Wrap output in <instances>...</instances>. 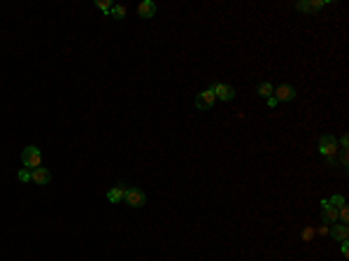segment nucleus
<instances>
[{"mask_svg":"<svg viewBox=\"0 0 349 261\" xmlns=\"http://www.w3.org/2000/svg\"><path fill=\"white\" fill-rule=\"evenodd\" d=\"M338 152H340V145H338V140H335V135H331V133H324L321 138H319V154L326 159L328 166H335V159H338Z\"/></svg>","mask_w":349,"mask_h":261,"instance_id":"nucleus-1","label":"nucleus"},{"mask_svg":"<svg viewBox=\"0 0 349 261\" xmlns=\"http://www.w3.org/2000/svg\"><path fill=\"white\" fill-rule=\"evenodd\" d=\"M21 163L26 166L28 170H35L42 166V152H40L35 145H28L26 149L21 152Z\"/></svg>","mask_w":349,"mask_h":261,"instance_id":"nucleus-2","label":"nucleus"},{"mask_svg":"<svg viewBox=\"0 0 349 261\" xmlns=\"http://www.w3.org/2000/svg\"><path fill=\"white\" fill-rule=\"evenodd\" d=\"M123 203L130 207H142V205H147V194L142 189H137V187H128L126 196H123Z\"/></svg>","mask_w":349,"mask_h":261,"instance_id":"nucleus-3","label":"nucleus"},{"mask_svg":"<svg viewBox=\"0 0 349 261\" xmlns=\"http://www.w3.org/2000/svg\"><path fill=\"white\" fill-rule=\"evenodd\" d=\"M298 96L296 91V86H291V84H280L277 89L273 91V98L277 100V103H291V100Z\"/></svg>","mask_w":349,"mask_h":261,"instance_id":"nucleus-4","label":"nucleus"},{"mask_svg":"<svg viewBox=\"0 0 349 261\" xmlns=\"http://www.w3.org/2000/svg\"><path fill=\"white\" fill-rule=\"evenodd\" d=\"M217 103V96H214L212 89H205V91H200L196 96V108L200 112H205V110H212V105Z\"/></svg>","mask_w":349,"mask_h":261,"instance_id":"nucleus-5","label":"nucleus"},{"mask_svg":"<svg viewBox=\"0 0 349 261\" xmlns=\"http://www.w3.org/2000/svg\"><path fill=\"white\" fill-rule=\"evenodd\" d=\"M210 89H212L214 96H217L219 100H224V103H228V100L235 98V89H233L231 84H224V82H214Z\"/></svg>","mask_w":349,"mask_h":261,"instance_id":"nucleus-6","label":"nucleus"},{"mask_svg":"<svg viewBox=\"0 0 349 261\" xmlns=\"http://www.w3.org/2000/svg\"><path fill=\"white\" fill-rule=\"evenodd\" d=\"M328 236H331L333 240H338V243H342V240L349 238V226H347V224H331Z\"/></svg>","mask_w":349,"mask_h":261,"instance_id":"nucleus-7","label":"nucleus"},{"mask_svg":"<svg viewBox=\"0 0 349 261\" xmlns=\"http://www.w3.org/2000/svg\"><path fill=\"white\" fill-rule=\"evenodd\" d=\"M321 222L324 224H338V210L328 205V200H321Z\"/></svg>","mask_w":349,"mask_h":261,"instance_id":"nucleus-8","label":"nucleus"},{"mask_svg":"<svg viewBox=\"0 0 349 261\" xmlns=\"http://www.w3.org/2000/svg\"><path fill=\"white\" fill-rule=\"evenodd\" d=\"M31 182H35V185H49L52 182V173L40 166V168L31 170Z\"/></svg>","mask_w":349,"mask_h":261,"instance_id":"nucleus-9","label":"nucleus"},{"mask_svg":"<svg viewBox=\"0 0 349 261\" xmlns=\"http://www.w3.org/2000/svg\"><path fill=\"white\" fill-rule=\"evenodd\" d=\"M324 5H326L324 0H310V2H296V9L298 12H307V14H317Z\"/></svg>","mask_w":349,"mask_h":261,"instance_id":"nucleus-10","label":"nucleus"},{"mask_svg":"<svg viewBox=\"0 0 349 261\" xmlns=\"http://www.w3.org/2000/svg\"><path fill=\"white\" fill-rule=\"evenodd\" d=\"M126 189H128L126 185H116V187H112V189L107 192V200H110V203H123Z\"/></svg>","mask_w":349,"mask_h":261,"instance_id":"nucleus-11","label":"nucleus"},{"mask_svg":"<svg viewBox=\"0 0 349 261\" xmlns=\"http://www.w3.org/2000/svg\"><path fill=\"white\" fill-rule=\"evenodd\" d=\"M137 14H140V19H152V16L156 14V2H152V0H144V2H140Z\"/></svg>","mask_w":349,"mask_h":261,"instance_id":"nucleus-12","label":"nucleus"},{"mask_svg":"<svg viewBox=\"0 0 349 261\" xmlns=\"http://www.w3.org/2000/svg\"><path fill=\"white\" fill-rule=\"evenodd\" d=\"M273 91H275V86L270 84V82H261V84L256 86V93L261 96V98H270V96H273Z\"/></svg>","mask_w":349,"mask_h":261,"instance_id":"nucleus-13","label":"nucleus"},{"mask_svg":"<svg viewBox=\"0 0 349 261\" xmlns=\"http://www.w3.org/2000/svg\"><path fill=\"white\" fill-rule=\"evenodd\" d=\"M328 205L338 210V207L347 205V200H345V196H340V194H335V196H331V198H328Z\"/></svg>","mask_w":349,"mask_h":261,"instance_id":"nucleus-14","label":"nucleus"},{"mask_svg":"<svg viewBox=\"0 0 349 261\" xmlns=\"http://www.w3.org/2000/svg\"><path fill=\"white\" fill-rule=\"evenodd\" d=\"M110 16H112V19H123V16H126V7H123V5H112Z\"/></svg>","mask_w":349,"mask_h":261,"instance_id":"nucleus-15","label":"nucleus"},{"mask_svg":"<svg viewBox=\"0 0 349 261\" xmlns=\"http://www.w3.org/2000/svg\"><path fill=\"white\" fill-rule=\"evenodd\" d=\"M338 222H342V224L349 222V207H347V205L338 207Z\"/></svg>","mask_w":349,"mask_h":261,"instance_id":"nucleus-16","label":"nucleus"},{"mask_svg":"<svg viewBox=\"0 0 349 261\" xmlns=\"http://www.w3.org/2000/svg\"><path fill=\"white\" fill-rule=\"evenodd\" d=\"M96 5H98V7L103 9L105 14H110V12H112V2H110V0H96Z\"/></svg>","mask_w":349,"mask_h":261,"instance_id":"nucleus-17","label":"nucleus"},{"mask_svg":"<svg viewBox=\"0 0 349 261\" xmlns=\"http://www.w3.org/2000/svg\"><path fill=\"white\" fill-rule=\"evenodd\" d=\"M19 182H31V170H28V168L19 170Z\"/></svg>","mask_w":349,"mask_h":261,"instance_id":"nucleus-18","label":"nucleus"},{"mask_svg":"<svg viewBox=\"0 0 349 261\" xmlns=\"http://www.w3.org/2000/svg\"><path fill=\"white\" fill-rule=\"evenodd\" d=\"M342 257H345V259L349 257V243L347 240H342Z\"/></svg>","mask_w":349,"mask_h":261,"instance_id":"nucleus-19","label":"nucleus"}]
</instances>
